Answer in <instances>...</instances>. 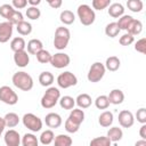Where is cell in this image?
<instances>
[{"instance_id":"cell-6","label":"cell","mask_w":146,"mask_h":146,"mask_svg":"<svg viewBox=\"0 0 146 146\" xmlns=\"http://www.w3.org/2000/svg\"><path fill=\"white\" fill-rule=\"evenodd\" d=\"M22 122L25 128L32 132H38L42 129V120L33 113H26L22 117Z\"/></svg>"},{"instance_id":"cell-38","label":"cell","mask_w":146,"mask_h":146,"mask_svg":"<svg viewBox=\"0 0 146 146\" xmlns=\"http://www.w3.org/2000/svg\"><path fill=\"white\" fill-rule=\"evenodd\" d=\"M111 144H112V141L110 140V138L107 136L96 137V138L90 140L91 146H111Z\"/></svg>"},{"instance_id":"cell-35","label":"cell","mask_w":146,"mask_h":146,"mask_svg":"<svg viewBox=\"0 0 146 146\" xmlns=\"http://www.w3.org/2000/svg\"><path fill=\"white\" fill-rule=\"evenodd\" d=\"M35 57H36V60L41 64H47V63H50V59H51V54L46 50V49H41L40 51H38L35 54Z\"/></svg>"},{"instance_id":"cell-29","label":"cell","mask_w":146,"mask_h":146,"mask_svg":"<svg viewBox=\"0 0 146 146\" xmlns=\"http://www.w3.org/2000/svg\"><path fill=\"white\" fill-rule=\"evenodd\" d=\"M26 47V42L24 40V38L22 36H16L10 41V49L15 52V51H19V50H24Z\"/></svg>"},{"instance_id":"cell-12","label":"cell","mask_w":146,"mask_h":146,"mask_svg":"<svg viewBox=\"0 0 146 146\" xmlns=\"http://www.w3.org/2000/svg\"><path fill=\"white\" fill-rule=\"evenodd\" d=\"M3 139L7 146H19L21 144V136L14 129H9L8 131H6Z\"/></svg>"},{"instance_id":"cell-21","label":"cell","mask_w":146,"mask_h":146,"mask_svg":"<svg viewBox=\"0 0 146 146\" xmlns=\"http://www.w3.org/2000/svg\"><path fill=\"white\" fill-rule=\"evenodd\" d=\"M105 68L111 71V72H115L120 68V65H121V62L119 59V57L116 56H110L106 58V62H105Z\"/></svg>"},{"instance_id":"cell-43","label":"cell","mask_w":146,"mask_h":146,"mask_svg":"<svg viewBox=\"0 0 146 146\" xmlns=\"http://www.w3.org/2000/svg\"><path fill=\"white\" fill-rule=\"evenodd\" d=\"M24 19V17H23V14L19 11V10H17V9H15V11L11 14V16L8 18V22H10L13 25H16V24H18L19 22H22Z\"/></svg>"},{"instance_id":"cell-51","label":"cell","mask_w":146,"mask_h":146,"mask_svg":"<svg viewBox=\"0 0 146 146\" xmlns=\"http://www.w3.org/2000/svg\"><path fill=\"white\" fill-rule=\"evenodd\" d=\"M40 2H41V0H27V3H30L31 6H35V7H38L40 5Z\"/></svg>"},{"instance_id":"cell-20","label":"cell","mask_w":146,"mask_h":146,"mask_svg":"<svg viewBox=\"0 0 146 146\" xmlns=\"http://www.w3.org/2000/svg\"><path fill=\"white\" fill-rule=\"evenodd\" d=\"M27 52L31 54V55H35L38 51H40L41 49H43V43L41 40L39 39H31L29 42H27Z\"/></svg>"},{"instance_id":"cell-25","label":"cell","mask_w":146,"mask_h":146,"mask_svg":"<svg viewBox=\"0 0 146 146\" xmlns=\"http://www.w3.org/2000/svg\"><path fill=\"white\" fill-rule=\"evenodd\" d=\"M3 120H5V123H6V127H8V128H15L19 123V116L14 112L7 113L3 116Z\"/></svg>"},{"instance_id":"cell-16","label":"cell","mask_w":146,"mask_h":146,"mask_svg":"<svg viewBox=\"0 0 146 146\" xmlns=\"http://www.w3.org/2000/svg\"><path fill=\"white\" fill-rule=\"evenodd\" d=\"M107 97H108L110 104H113V105H120L124 100V94H123V91L121 89H113V90H111Z\"/></svg>"},{"instance_id":"cell-4","label":"cell","mask_w":146,"mask_h":146,"mask_svg":"<svg viewBox=\"0 0 146 146\" xmlns=\"http://www.w3.org/2000/svg\"><path fill=\"white\" fill-rule=\"evenodd\" d=\"M76 14H78V17L80 19V23L84 26H90L91 24H94L95 19H96V14H95V10L83 3V5H80L76 9Z\"/></svg>"},{"instance_id":"cell-49","label":"cell","mask_w":146,"mask_h":146,"mask_svg":"<svg viewBox=\"0 0 146 146\" xmlns=\"http://www.w3.org/2000/svg\"><path fill=\"white\" fill-rule=\"evenodd\" d=\"M62 3H63V0H54L49 6L54 9H57V8H60L62 7Z\"/></svg>"},{"instance_id":"cell-36","label":"cell","mask_w":146,"mask_h":146,"mask_svg":"<svg viewBox=\"0 0 146 146\" xmlns=\"http://www.w3.org/2000/svg\"><path fill=\"white\" fill-rule=\"evenodd\" d=\"M95 106L98 110H106L110 106V100L106 95H100L95 99Z\"/></svg>"},{"instance_id":"cell-8","label":"cell","mask_w":146,"mask_h":146,"mask_svg":"<svg viewBox=\"0 0 146 146\" xmlns=\"http://www.w3.org/2000/svg\"><path fill=\"white\" fill-rule=\"evenodd\" d=\"M0 100L7 105H15L18 102V96L9 86H2L0 87Z\"/></svg>"},{"instance_id":"cell-42","label":"cell","mask_w":146,"mask_h":146,"mask_svg":"<svg viewBox=\"0 0 146 146\" xmlns=\"http://www.w3.org/2000/svg\"><path fill=\"white\" fill-rule=\"evenodd\" d=\"M119 42H120L121 46H130L131 43L135 42V36L127 32V33H124L122 36H120Z\"/></svg>"},{"instance_id":"cell-22","label":"cell","mask_w":146,"mask_h":146,"mask_svg":"<svg viewBox=\"0 0 146 146\" xmlns=\"http://www.w3.org/2000/svg\"><path fill=\"white\" fill-rule=\"evenodd\" d=\"M106 136L110 138V140H111L112 143H116V141H119V140L122 139V137H123V131H122V129L119 128V127H112V128L108 129Z\"/></svg>"},{"instance_id":"cell-31","label":"cell","mask_w":146,"mask_h":146,"mask_svg":"<svg viewBox=\"0 0 146 146\" xmlns=\"http://www.w3.org/2000/svg\"><path fill=\"white\" fill-rule=\"evenodd\" d=\"M54 138H55V135H54V131L48 129V130H44L41 132L40 137H39V141L42 144V145H49L54 141Z\"/></svg>"},{"instance_id":"cell-46","label":"cell","mask_w":146,"mask_h":146,"mask_svg":"<svg viewBox=\"0 0 146 146\" xmlns=\"http://www.w3.org/2000/svg\"><path fill=\"white\" fill-rule=\"evenodd\" d=\"M136 119L139 123H146V108L145 107H140L139 110H137L136 113Z\"/></svg>"},{"instance_id":"cell-27","label":"cell","mask_w":146,"mask_h":146,"mask_svg":"<svg viewBox=\"0 0 146 146\" xmlns=\"http://www.w3.org/2000/svg\"><path fill=\"white\" fill-rule=\"evenodd\" d=\"M59 21L64 24V25H71L74 23L75 21V15L73 14V11L71 10H63L59 15Z\"/></svg>"},{"instance_id":"cell-3","label":"cell","mask_w":146,"mask_h":146,"mask_svg":"<svg viewBox=\"0 0 146 146\" xmlns=\"http://www.w3.org/2000/svg\"><path fill=\"white\" fill-rule=\"evenodd\" d=\"M71 39V32L67 27L64 26H58L55 31V36H54V47L58 50H64Z\"/></svg>"},{"instance_id":"cell-41","label":"cell","mask_w":146,"mask_h":146,"mask_svg":"<svg viewBox=\"0 0 146 146\" xmlns=\"http://www.w3.org/2000/svg\"><path fill=\"white\" fill-rule=\"evenodd\" d=\"M111 5V0H92V9L104 10Z\"/></svg>"},{"instance_id":"cell-15","label":"cell","mask_w":146,"mask_h":146,"mask_svg":"<svg viewBox=\"0 0 146 146\" xmlns=\"http://www.w3.org/2000/svg\"><path fill=\"white\" fill-rule=\"evenodd\" d=\"M67 120H70L71 122H73L74 124L80 127L81 123L84 121V112H83V110L82 108H72Z\"/></svg>"},{"instance_id":"cell-1","label":"cell","mask_w":146,"mask_h":146,"mask_svg":"<svg viewBox=\"0 0 146 146\" xmlns=\"http://www.w3.org/2000/svg\"><path fill=\"white\" fill-rule=\"evenodd\" d=\"M11 82L16 88L23 91H30L33 88V78L24 71L14 73L11 78Z\"/></svg>"},{"instance_id":"cell-7","label":"cell","mask_w":146,"mask_h":146,"mask_svg":"<svg viewBox=\"0 0 146 146\" xmlns=\"http://www.w3.org/2000/svg\"><path fill=\"white\" fill-rule=\"evenodd\" d=\"M76 83H78V78L75 76V74H73L70 71H65L57 76V84L59 88L67 89L70 87L76 86Z\"/></svg>"},{"instance_id":"cell-39","label":"cell","mask_w":146,"mask_h":146,"mask_svg":"<svg viewBox=\"0 0 146 146\" xmlns=\"http://www.w3.org/2000/svg\"><path fill=\"white\" fill-rule=\"evenodd\" d=\"M25 15H26L27 18H30V19H32V21H36V19L40 18V16H41V11H40V9H39L38 7H35V6H31V7H29V8L26 9Z\"/></svg>"},{"instance_id":"cell-48","label":"cell","mask_w":146,"mask_h":146,"mask_svg":"<svg viewBox=\"0 0 146 146\" xmlns=\"http://www.w3.org/2000/svg\"><path fill=\"white\" fill-rule=\"evenodd\" d=\"M139 136L141 139H146V123H143L139 130Z\"/></svg>"},{"instance_id":"cell-14","label":"cell","mask_w":146,"mask_h":146,"mask_svg":"<svg viewBox=\"0 0 146 146\" xmlns=\"http://www.w3.org/2000/svg\"><path fill=\"white\" fill-rule=\"evenodd\" d=\"M44 122H46V125L48 128L57 129L62 125L63 120H62V116L57 113H48L44 117Z\"/></svg>"},{"instance_id":"cell-17","label":"cell","mask_w":146,"mask_h":146,"mask_svg":"<svg viewBox=\"0 0 146 146\" xmlns=\"http://www.w3.org/2000/svg\"><path fill=\"white\" fill-rule=\"evenodd\" d=\"M107 8H108L107 9L108 15L111 17H113V18H119V17H121L124 14V7H123V5H121L119 2L111 3Z\"/></svg>"},{"instance_id":"cell-47","label":"cell","mask_w":146,"mask_h":146,"mask_svg":"<svg viewBox=\"0 0 146 146\" xmlns=\"http://www.w3.org/2000/svg\"><path fill=\"white\" fill-rule=\"evenodd\" d=\"M11 6L17 10L24 9L27 6V0H11Z\"/></svg>"},{"instance_id":"cell-44","label":"cell","mask_w":146,"mask_h":146,"mask_svg":"<svg viewBox=\"0 0 146 146\" xmlns=\"http://www.w3.org/2000/svg\"><path fill=\"white\" fill-rule=\"evenodd\" d=\"M135 50L140 52V54H145L146 52V39L141 38L139 39L136 43H135Z\"/></svg>"},{"instance_id":"cell-18","label":"cell","mask_w":146,"mask_h":146,"mask_svg":"<svg viewBox=\"0 0 146 146\" xmlns=\"http://www.w3.org/2000/svg\"><path fill=\"white\" fill-rule=\"evenodd\" d=\"M75 104L79 106V108L84 110V108H88L91 106L92 99H91L90 95H88V94H80L75 98Z\"/></svg>"},{"instance_id":"cell-9","label":"cell","mask_w":146,"mask_h":146,"mask_svg":"<svg viewBox=\"0 0 146 146\" xmlns=\"http://www.w3.org/2000/svg\"><path fill=\"white\" fill-rule=\"evenodd\" d=\"M70 63H71V58L65 52H57L55 55H51L50 64L55 68H64V67L68 66Z\"/></svg>"},{"instance_id":"cell-32","label":"cell","mask_w":146,"mask_h":146,"mask_svg":"<svg viewBox=\"0 0 146 146\" xmlns=\"http://www.w3.org/2000/svg\"><path fill=\"white\" fill-rule=\"evenodd\" d=\"M21 144H22L23 146H38L39 139H38L36 136L33 135V133H25V135L22 137Z\"/></svg>"},{"instance_id":"cell-26","label":"cell","mask_w":146,"mask_h":146,"mask_svg":"<svg viewBox=\"0 0 146 146\" xmlns=\"http://www.w3.org/2000/svg\"><path fill=\"white\" fill-rule=\"evenodd\" d=\"M72 143H73V140L68 135L60 133V135L55 136V138H54L55 146H71Z\"/></svg>"},{"instance_id":"cell-45","label":"cell","mask_w":146,"mask_h":146,"mask_svg":"<svg viewBox=\"0 0 146 146\" xmlns=\"http://www.w3.org/2000/svg\"><path fill=\"white\" fill-rule=\"evenodd\" d=\"M64 128H65V130H66L68 133H75V132H78V131H79V129H80V127H79V125L74 124L73 122H71V121H70V120H67V119H66V121H65Z\"/></svg>"},{"instance_id":"cell-30","label":"cell","mask_w":146,"mask_h":146,"mask_svg":"<svg viewBox=\"0 0 146 146\" xmlns=\"http://www.w3.org/2000/svg\"><path fill=\"white\" fill-rule=\"evenodd\" d=\"M58 103H59L60 107L64 108V110H72L75 106V99L73 97H71V96H63V97H60Z\"/></svg>"},{"instance_id":"cell-24","label":"cell","mask_w":146,"mask_h":146,"mask_svg":"<svg viewBox=\"0 0 146 146\" xmlns=\"http://www.w3.org/2000/svg\"><path fill=\"white\" fill-rule=\"evenodd\" d=\"M55 78L52 75L51 72L49 71H44V72H41L40 75H39V82L42 87H50L54 82Z\"/></svg>"},{"instance_id":"cell-53","label":"cell","mask_w":146,"mask_h":146,"mask_svg":"<svg viewBox=\"0 0 146 146\" xmlns=\"http://www.w3.org/2000/svg\"><path fill=\"white\" fill-rule=\"evenodd\" d=\"M46 1H47V2H48V5H50V3H51V2H52V1H54V0H46Z\"/></svg>"},{"instance_id":"cell-52","label":"cell","mask_w":146,"mask_h":146,"mask_svg":"<svg viewBox=\"0 0 146 146\" xmlns=\"http://www.w3.org/2000/svg\"><path fill=\"white\" fill-rule=\"evenodd\" d=\"M140 145H144V146H146V139H141V140H138V141H136V146H140Z\"/></svg>"},{"instance_id":"cell-13","label":"cell","mask_w":146,"mask_h":146,"mask_svg":"<svg viewBox=\"0 0 146 146\" xmlns=\"http://www.w3.org/2000/svg\"><path fill=\"white\" fill-rule=\"evenodd\" d=\"M14 62L18 67H26L30 63L29 52L25 49L19 50V51H15L14 52Z\"/></svg>"},{"instance_id":"cell-50","label":"cell","mask_w":146,"mask_h":146,"mask_svg":"<svg viewBox=\"0 0 146 146\" xmlns=\"http://www.w3.org/2000/svg\"><path fill=\"white\" fill-rule=\"evenodd\" d=\"M5 128H6L5 120H3V117L0 116V137H1V135H2V132H3V130H5Z\"/></svg>"},{"instance_id":"cell-34","label":"cell","mask_w":146,"mask_h":146,"mask_svg":"<svg viewBox=\"0 0 146 146\" xmlns=\"http://www.w3.org/2000/svg\"><path fill=\"white\" fill-rule=\"evenodd\" d=\"M127 7L132 13H140L144 8V3L141 0H128Z\"/></svg>"},{"instance_id":"cell-2","label":"cell","mask_w":146,"mask_h":146,"mask_svg":"<svg viewBox=\"0 0 146 146\" xmlns=\"http://www.w3.org/2000/svg\"><path fill=\"white\" fill-rule=\"evenodd\" d=\"M60 98V91L58 88L56 87H48V89L46 90V92L43 94V96L41 97L40 104L43 108H52L54 106H56V104L58 103Z\"/></svg>"},{"instance_id":"cell-40","label":"cell","mask_w":146,"mask_h":146,"mask_svg":"<svg viewBox=\"0 0 146 146\" xmlns=\"http://www.w3.org/2000/svg\"><path fill=\"white\" fill-rule=\"evenodd\" d=\"M14 11H15V8L11 5H9V3H3V5L0 6V16L6 18L7 21L11 16V14Z\"/></svg>"},{"instance_id":"cell-37","label":"cell","mask_w":146,"mask_h":146,"mask_svg":"<svg viewBox=\"0 0 146 146\" xmlns=\"http://www.w3.org/2000/svg\"><path fill=\"white\" fill-rule=\"evenodd\" d=\"M132 19H133L132 16H130V15H124V14H123L121 17H119V21L116 22V24H117V26H119L120 30L127 31V29H128V26H129V24L131 23Z\"/></svg>"},{"instance_id":"cell-23","label":"cell","mask_w":146,"mask_h":146,"mask_svg":"<svg viewBox=\"0 0 146 146\" xmlns=\"http://www.w3.org/2000/svg\"><path fill=\"white\" fill-rule=\"evenodd\" d=\"M141 31H143V23L139 19H135V18L131 21V23L129 24V26L127 29V32L130 33L133 36L140 34Z\"/></svg>"},{"instance_id":"cell-19","label":"cell","mask_w":146,"mask_h":146,"mask_svg":"<svg viewBox=\"0 0 146 146\" xmlns=\"http://www.w3.org/2000/svg\"><path fill=\"white\" fill-rule=\"evenodd\" d=\"M113 121H114V116H113V113L110 111H104L98 117V123L100 124V127H104V128L111 127Z\"/></svg>"},{"instance_id":"cell-28","label":"cell","mask_w":146,"mask_h":146,"mask_svg":"<svg viewBox=\"0 0 146 146\" xmlns=\"http://www.w3.org/2000/svg\"><path fill=\"white\" fill-rule=\"evenodd\" d=\"M15 26H16L17 32L21 35H29L32 32V24L29 23V22H26V21H24V19L22 22H19L18 24H16Z\"/></svg>"},{"instance_id":"cell-10","label":"cell","mask_w":146,"mask_h":146,"mask_svg":"<svg viewBox=\"0 0 146 146\" xmlns=\"http://www.w3.org/2000/svg\"><path fill=\"white\" fill-rule=\"evenodd\" d=\"M117 120H119V124L122 127V128H130L135 123V116L133 114L128 111V110H122L120 113H119V116H117Z\"/></svg>"},{"instance_id":"cell-11","label":"cell","mask_w":146,"mask_h":146,"mask_svg":"<svg viewBox=\"0 0 146 146\" xmlns=\"http://www.w3.org/2000/svg\"><path fill=\"white\" fill-rule=\"evenodd\" d=\"M13 30H14V25L6 21L0 23V43H6L9 41V39L13 35Z\"/></svg>"},{"instance_id":"cell-33","label":"cell","mask_w":146,"mask_h":146,"mask_svg":"<svg viewBox=\"0 0 146 146\" xmlns=\"http://www.w3.org/2000/svg\"><path fill=\"white\" fill-rule=\"evenodd\" d=\"M120 31H121V30L119 29L116 22L108 23V24L106 25V27H105V34H106L107 36H110V38H115V36H117L119 33H120Z\"/></svg>"},{"instance_id":"cell-5","label":"cell","mask_w":146,"mask_h":146,"mask_svg":"<svg viewBox=\"0 0 146 146\" xmlns=\"http://www.w3.org/2000/svg\"><path fill=\"white\" fill-rule=\"evenodd\" d=\"M105 72H106V68H105V65L100 62H95L89 71H88V74H87V79L89 82H92V83H96V82H99L104 75H105Z\"/></svg>"}]
</instances>
